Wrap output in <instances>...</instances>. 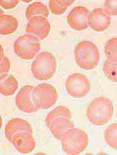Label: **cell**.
Returning a JSON list of instances; mask_svg holds the SVG:
<instances>
[{
  "instance_id": "1",
  "label": "cell",
  "mask_w": 117,
  "mask_h": 155,
  "mask_svg": "<svg viewBox=\"0 0 117 155\" xmlns=\"http://www.w3.org/2000/svg\"><path fill=\"white\" fill-rule=\"evenodd\" d=\"M113 104L109 99L99 97L94 99L88 105L87 117L93 124L103 126L111 119L113 114Z\"/></svg>"
},
{
  "instance_id": "2",
  "label": "cell",
  "mask_w": 117,
  "mask_h": 155,
  "mask_svg": "<svg viewBox=\"0 0 117 155\" xmlns=\"http://www.w3.org/2000/svg\"><path fill=\"white\" fill-rule=\"evenodd\" d=\"M74 56L77 64L85 70L94 69L100 61V54L96 45L87 40L80 42L75 46Z\"/></svg>"
},
{
  "instance_id": "3",
  "label": "cell",
  "mask_w": 117,
  "mask_h": 155,
  "mask_svg": "<svg viewBox=\"0 0 117 155\" xmlns=\"http://www.w3.org/2000/svg\"><path fill=\"white\" fill-rule=\"evenodd\" d=\"M61 145L68 155H79L84 152L88 145V137L86 132L77 128H71L63 136Z\"/></svg>"
},
{
  "instance_id": "4",
  "label": "cell",
  "mask_w": 117,
  "mask_h": 155,
  "mask_svg": "<svg viewBox=\"0 0 117 155\" xmlns=\"http://www.w3.org/2000/svg\"><path fill=\"white\" fill-rule=\"evenodd\" d=\"M57 67V61L54 55L50 52L43 51L34 61L32 71L36 79L47 80L52 78Z\"/></svg>"
},
{
  "instance_id": "5",
  "label": "cell",
  "mask_w": 117,
  "mask_h": 155,
  "mask_svg": "<svg viewBox=\"0 0 117 155\" xmlns=\"http://www.w3.org/2000/svg\"><path fill=\"white\" fill-rule=\"evenodd\" d=\"M41 49L40 39L32 34H27L17 39L14 44V51L21 58H34Z\"/></svg>"
},
{
  "instance_id": "6",
  "label": "cell",
  "mask_w": 117,
  "mask_h": 155,
  "mask_svg": "<svg viewBox=\"0 0 117 155\" xmlns=\"http://www.w3.org/2000/svg\"><path fill=\"white\" fill-rule=\"evenodd\" d=\"M32 99L34 104L38 109H48L57 102L58 94L52 85L41 84L34 87Z\"/></svg>"
},
{
  "instance_id": "7",
  "label": "cell",
  "mask_w": 117,
  "mask_h": 155,
  "mask_svg": "<svg viewBox=\"0 0 117 155\" xmlns=\"http://www.w3.org/2000/svg\"><path fill=\"white\" fill-rule=\"evenodd\" d=\"M65 87L67 92L71 97L76 99L82 98L89 92L90 82L82 74H72L68 77Z\"/></svg>"
},
{
  "instance_id": "8",
  "label": "cell",
  "mask_w": 117,
  "mask_h": 155,
  "mask_svg": "<svg viewBox=\"0 0 117 155\" xmlns=\"http://www.w3.org/2000/svg\"><path fill=\"white\" fill-rule=\"evenodd\" d=\"M89 10L86 7L75 6L71 10L67 16V21L73 29L82 31L88 26V17Z\"/></svg>"
},
{
  "instance_id": "9",
  "label": "cell",
  "mask_w": 117,
  "mask_h": 155,
  "mask_svg": "<svg viewBox=\"0 0 117 155\" xmlns=\"http://www.w3.org/2000/svg\"><path fill=\"white\" fill-rule=\"evenodd\" d=\"M33 88V86L27 85L21 88L17 93L15 98V103L20 111L25 113H32L39 110L33 102L32 92Z\"/></svg>"
},
{
  "instance_id": "10",
  "label": "cell",
  "mask_w": 117,
  "mask_h": 155,
  "mask_svg": "<svg viewBox=\"0 0 117 155\" xmlns=\"http://www.w3.org/2000/svg\"><path fill=\"white\" fill-rule=\"evenodd\" d=\"M50 30V23L47 18L44 17H35L30 19L25 30L27 33L33 35L40 40L46 38Z\"/></svg>"
},
{
  "instance_id": "11",
  "label": "cell",
  "mask_w": 117,
  "mask_h": 155,
  "mask_svg": "<svg viewBox=\"0 0 117 155\" xmlns=\"http://www.w3.org/2000/svg\"><path fill=\"white\" fill-rule=\"evenodd\" d=\"M111 23V17L105 8H94L89 13L88 24L92 29L97 32L105 31Z\"/></svg>"
},
{
  "instance_id": "12",
  "label": "cell",
  "mask_w": 117,
  "mask_h": 155,
  "mask_svg": "<svg viewBox=\"0 0 117 155\" xmlns=\"http://www.w3.org/2000/svg\"><path fill=\"white\" fill-rule=\"evenodd\" d=\"M21 132H28L33 134L31 126L27 121L22 119H13L6 124L5 128V134L6 138L10 142H12V138L15 134Z\"/></svg>"
},
{
  "instance_id": "13",
  "label": "cell",
  "mask_w": 117,
  "mask_h": 155,
  "mask_svg": "<svg viewBox=\"0 0 117 155\" xmlns=\"http://www.w3.org/2000/svg\"><path fill=\"white\" fill-rule=\"evenodd\" d=\"M17 150L21 153H28L36 148V142L32 134L28 132H21L13 137L12 142Z\"/></svg>"
},
{
  "instance_id": "14",
  "label": "cell",
  "mask_w": 117,
  "mask_h": 155,
  "mask_svg": "<svg viewBox=\"0 0 117 155\" xmlns=\"http://www.w3.org/2000/svg\"><path fill=\"white\" fill-rule=\"evenodd\" d=\"M74 127L70 119L61 117L54 120L49 129L55 138L61 140L63 136L68 130Z\"/></svg>"
},
{
  "instance_id": "15",
  "label": "cell",
  "mask_w": 117,
  "mask_h": 155,
  "mask_svg": "<svg viewBox=\"0 0 117 155\" xmlns=\"http://www.w3.org/2000/svg\"><path fill=\"white\" fill-rule=\"evenodd\" d=\"M18 88L17 80L10 75H1L0 77V93L1 94L8 97L14 94Z\"/></svg>"
},
{
  "instance_id": "16",
  "label": "cell",
  "mask_w": 117,
  "mask_h": 155,
  "mask_svg": "<svg viewBox=\"0 0 117 155\" xmlns=\"http://www.w3.org/2000/svg\"><path fill=\"white\" fill-rule=\"evenodd\" d=\"M18 27L17 19L12 15H0V34L8 35L17 30Z\"/></svg>"
},
{
  "instance_id": "17",
  "label": "cell",
  "mask_w": 117,
  "mask_h": 155,
  "mask_svg": "<svg viewBox=\"0 0 117 155\" xmlns=\"http://www.w3.org/2000/svg\"><path fill=\"white\" fill-rule=\"evenodd\" d=\"M26 17L30 20L33 17H49V12L47 6L42 2H35L29 5L26 10Z\"/></svg>"
},
{
  "instance_id": "18",
  "label": "cell",
  "mask_w": 117,
  "mask_h": 155,
  "mask_svg": "<svg viewBox=\"0 0 117 155\" xmlns=\"http://www.w3.org/2000/svg\"><path fill=\"white\" fill-rule=\"evenodd\" d=\"M71 117L72 114L71 111L67 107L58 106L48 114L46 118V127L49 128L52 122L55 119L61 117H68L71 119Z\"/></svg>"
},
{
  "instance_id": "19",
  "label": "cell",
  "mask_w": 117,
  "mask_h": 155,
  "mask_svg": "<svg viewBox=\"0 0 117 155\" xmlns=\"http://www.w3.org/2000/svg\"><path fill=\"white\" fill-rule=\"evenodd\" d=\"M74 1V0H50L49 4V8L55 15H62Z\"/></svg>"
},
{
  "instance_id": "20",
  "label": "cell",
  "mask_w": 117,
  "mask_h": 155,
  "mask_svg": "<svg viewBox=\"0 0 117 155\" xmlns=\"http://www.w3.org/2000/svg\"><path fill=\"white\" fill-rule=\"evenodd\" d=\"M103 71L108 80L117 83V61L107 59L103 64Z\"/></svg>"
},
{
  "instance_id": "21",
  "label": "cell",
  "mask_w": 117,
  "mask_h": 155,
  "mask_svg": "<svg viewBox=\"0 0 117 155\" xmlns=\"http://www.w3.org/2000/svg\"><path fill=\"white\" fill-rule=\"evenodd\" d=\"M104 136L107 144L117 150V124L109 126L105 131Z\"/></svg>"
},
{
  "instance_id": "22",
  "label": "cell",
  "mask_w": 117,
  "mask_h": 155,
  "mask_svg": "<svg viewBox=\"0 0 117 155\" xmlns=\"http://www.w3.org/2000/svg\"><path fill=\"white\" fill-rule=\"evenodd\" d=\"M105 52L107 59L117 61V38H111L107 41L105 45Z\"/></svg>"
},
{
  "instance_id": "23",
  "label": "cell",
  "mask_w": 117,
  "mask_h": 155,
  "mask_svg": "<svg viewBox=\"0 0 117 155\" xmlns=\"http://www.w3.org/2000/svg\"><path fill=\"white\" fill-rule=\"evenodd\" d=\"M10 67V64L8 59L4 56L2 46H1L0 56V73L1 75H6L8 73Z\"/></svg>"
},
{
  "instance_id": "24",
  "label": "cell",
  "mask_w": 117,
  "mask_h": 155,
  "mask_svg": "<svg viewBox=\"0 0 117 155\" xmlns=\"http://www.w3.org/2000/svg\"><path fill=\"white\" fill-rule=\"evenodd\" d=\"M104 8L110 15H117V0H106Z\"/></svg>"
},
{
  "instance_id": "25",
  "label": "cell",
  "mask_w": 117,
  "mask_h": 155,
  "mask_svg": "<svg viewBox=\"0 0 117 155\" xmlns=\"http://www.w3.org/2000/svg\"><path fill=\"white\" fill-rule=\"evenodd\" d=\"M19 2V0H1L0 5L5 9H10L17 6Z\"/></svg>"
}]
</instances>
